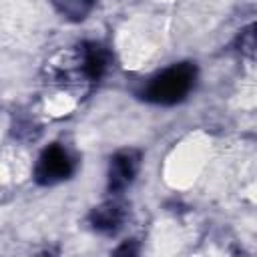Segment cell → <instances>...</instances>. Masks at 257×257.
Wrapping results in <instances>:
<instances>
[{
	"mask_svg": "<svg viewBox=\"0 0 257 257\" xmlns=\"http://www.w3.org/2000/svg\"><path fill=\"white\" fill-rule=\"evenodd\" d=\"M195 76H197V68L191 62L175 64V66L163 70L161 74H157L149 82V86L143 92V98L149 102H155V104L181 102L189 94V90L195 82Z\"/></svg>",
	"mask_w": 257,
	"mask_h": 257,
	"instance_id": "obj_1",
	"label": "cell"
},
{
	"mask_svg": "<svg viewBox=\"0 0 257 257\" xmlns=\"http://www.w3.org/2000/svg\"><path fill=\"white\" fill-rule=\"evenodd\" d=\"M70 173H72V161L68 153L60 145H50L40 155L34 177H36V183L40 185H52L70 177Z\"/></svg>",
	"mask_w": 257,
	"mask_h": 257,
	"instance_id": "obj_2",
	"label": "cell"
},
{
	"mask_svg": "<svg viewBox=\"0 0 257 257\" xmlns=\"http://www.w3.org/2000/svg\"><path fill=\"white\" fill-rule=\"evenodd\" d=\"M141 157L137 151H120L110 161V173H108V189L120 191L124 189L139 171Z\"/></svg>",
	"mask_w": 257,
	"mask_h": 257,
	"instance_id": "obj_3",
	"label": "cell"
},
{
	"mask_svg": "<svg viewBox=\"0 0 257 257\" xmlns=\"http://www.w3.org/2000/svg\"><path fill=\"white\" fill-rule=\"evenodd\" d=\"M122 217H124L122 209L118 205H112V203L102 205V207H98L90 213V221H92L94 229L104 231V233H114L120 227Z\"/></svg>",
	"mask_w": 257,
	"mask_h": 257,
	"instance_id": "obj_4",
	"label": "cell"
},
{
	"mask_svg": "<svg viewBox=\"0 0 257 257\" xmlns=\"http://www.w3.org/2000/svg\"><path fill=\"white\" fill-rule=\"evenodd\" d=\"M106 64H108V54L104 52L102 46L98 44H86L84 46V74L90 78V80H98L104 70H106Z\"/></svg>",
	"mask_w": 257,
	"mask_h": 257,
	"instance_id": "obj_5",
	"label": "cell"
},
{
	"mask_svg": "<svg viewBox=\"0 0 257 257\" xmlns=\"http://www.w3.org/2000/svg\"><path fill=\"white\" fill-rule=\"evenodd\" d=\"M54 2V6L62 12V14H66V16H70V18H74V20H80V18H84V14L90 10V6H92V0H52Z\"/></svg>",
	"mask_w": 257,
	"mask_h": 257,
	"instance_id": "obj_6",
	"label": "cell"
}]
</instances>
